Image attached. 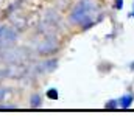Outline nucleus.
<instances>
[{
  "instance_id": "4",
  "label": "nucleus",
  "mask_w": 134,
  "mask_h": 126,
  "mask_svg": "<svg viewBox=\"0 0 134 126\" xmlns=\"http://www.w3.org/2000/svg\"><path fill=\"white\" fill-rule=\"evenodd\" d=\"M39 103H41L39 96H37V95H34V98H31V104H33V106H39Z\"/></svg>"
},
{
  "instance_id": "2",
  "label": "nucleus",
  "mask_w": 134,
  "mask_h": 126,
  "mask_svg": "<svg viewBox=\"0 0 134 126\" xmlns=\"http://www.w3.org/2000/svg\"><path fill=\"white\" fill-rule=\"evenodd\" d=\"M117 104H119V100H112V101L106 103V107H108V109H112V111H114V109L117 107Z\"/></svg>"
},
{
  "instance_id": "5",
  "label": "nucleus",
  "mask_w": 134,
  "mask_h": 126,
  "mask_svg": "<svg viewBox=\"0 0 134 126\" xmlns=\"http://www.w3.org/2000/svg\"><path fill=\"white\" fill-rule=\"evenodd\" d=\"M122 6H123V0H117V8L122 9Z\"/></svg>"
},
{
  "instance_id": "3",
  "label": "nucleus",
  "mask_w": 134,
  "mask_h": 126,
  "mask_svg": "<svg viewBox=\"0 0 134 126\" xmlns=\"http://www.w3.org/2000/svg\"><path fill=\"white\" fill-rule=\"evenodd\" d=\"M47 95H48L50 98H53V100H55V98H58V90H55V89H50Z\"/></svg>"
},
{
  "instance_id": "1",
  "label": "nucleus",
  "mask_w": 134,
  "mask_h": 126,
  "mask_svg": "<svg viewBox=\"0 0 134 126\" xmlns=\"http://www.w3.org/2000/svg\"><path fill=\"white\" fill-rule=\"evenodd\" d=\"M119 104H120L122 109H128V107L133 104V96H131V95H125V96H122V98L119 100Z\"/></svg>"
}]
</instances>
